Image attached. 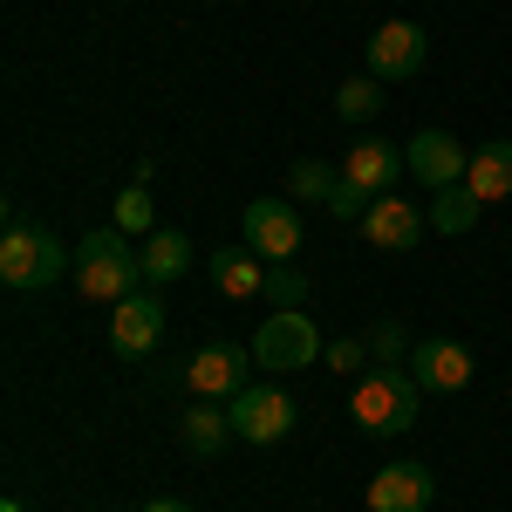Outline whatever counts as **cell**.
<instances>
[{"label":"cell","mask_w":512,"mask_h":512,"mask_svg":"<svg viewBox=\"0 0 512 512\" xmlns=\"http://www.w3.org/2000/svg\"><path fill=\"white\" fill-rule=\"evenodd\" d=\"M424 212H431V233H472V219L478 212H485V205H478V192L472 185H444V192H431V205H424Z\"/></svg>","instance_id":"cell-19"},{"label":"cell","mask_w":512,"mask_h":512,"mask_svg":"<svg viewBox=\"0 0 512 512\" xmlns=\"http://www.w3.org/2000/svg\"><path fill=\"white\" fill-rule=\"evenodd\" d=\"M226 410H233V437H246V444H280L301 417L280 383H246L239 396H226Z\"/></svg>","instance_id":"cell-5"},{"label":"cell","mask_w":512,"mask_h":512,"mask_svg":"<svg viewBox=\"0 0 512 512\" xmlns=\"http://www.w3.org/2000/svg\"><path fill=\"white\" fill-rule=\"evenodd\" d=\"M396 171H410V164H403V144H383V137H362V144H349V158H342V178L362 185L369 198L390 192Z\"/></svg>","instance_id":"cell-14"},{"label":"cell","mask_w":512,"mask_h":512,"mask_svg":"<svg viewBox=\"0 0 512 512\" xmlns=\"http://www.w3.org/2000/svg\"><path fill=\"white\" fill-rule=\"evenodd\" d=\"M465 185L478 192V205H499V198H512V137H499V144H478L472 164H465Z\"/></svg>","instance_id":"cell-16"},{"label":"cell","mask_w":512,"mask_h":512,"mask_svg":"<svg viewBox=\"0 0 512 512\" xmlns=\"http://www.w3.org/2000/svg\"><path fill=\"white\" fill-rule=\"evenodd\" d=\"M424 62H431V35L417 21H383L369 35V76L376 82H410L424 76Z\"/></svg>","instance_id":"cell-6"},{"label":"cell","mask_w":512,"mask_h":512,"mask_svg":"<svg viewBox=\"0 0 512 512\" xmlns=\"http://www.w3.org/2000/svg\"><path fill=\"white\" fill-rule=\"evenodd\" d=\"M185 444H192L198 458H219L233 444V410H219L212 396H198L192 410H185Z\"/></svg>","instance_id":"cell-18"},{"label":"cell","mask_w":512,"mask_h":512,"mask_svg":"<svg viewBox=\"0 0 512 512\" xmlns=\"http://www.w3.org/2000/svg\"><path fill=\"white\" fill-rule=\"evenodd\" d=\"M144 512H192V506H185V499H151Z\"/></svg>","instance_id":"cell-27"},{"label":"cell","mask_w":512,"mask_h":512,"mask_svg":"<svg viewBox=\"0 0 512 512\" xmlns=\"http://www.w3.org/2000/svg\"><path fill=\"white\" fill-rule=\"evenodd\" d=\"M437 499V478L417 465V458H403V465H383V472L369 478V512H424Z\"/></svg>","instance_id":"cell-12"},{"label":"cell","mask_w":512,"mask_h":512,"mask_svg":"<svg viewBox=\"0 0 512 512\" xmlns=\"http://www.w3.org/2000/svg\"><path fill=\"white\" fill-rule=\"evenodd\" d=\"M246 246L260 260H294L301 253V212H294V198H253L246 205Z\"/></svg>","instance_id":"cell-7"},{"label":"cell","mask_w":512,"mask_h":512,"mask_svg":"<svg viewBox=\"0 0 512 512\" xmlns=\"http://www.w3.org/2000/svg\"><path fill=\"white\" fill-rule=\"evenodd\" d=\"M335 110H342L349 123H369L376 110H383V82L376 76H349L342 89H335Z\"/></svg>","instance_id":"cell-23"},{"label":"cell","mask_w":512,"mask_h":512,"mask_svg":"<svg viewBox=\"0 0 512 512\" xmlns=\"http://www.w3.org/2000/svg\"><path fill=\"white\" fill-rule=\"evenodd\" d=\"M424 226H431V212L410 205V198H396V192H383L369 212H362V239L383 246V253H410V246H424Z\"/></svg>","instance_id":"cell-8"},{"label":"cell","mask_w":512,"mask_h":512,"mask_svg":"<svg viewBox=\"0 0 512 512\" xmlns=\"http://www.w3.org/2000/svg\"><path fill=\"white\" fill-rule=\"evenodd\" d=\"M260 301H267V308H308V274H301V267H287V260H274V267H267V287H260Z\"/></svg>","instance_id":"cell-22"},{"label":"cell","mask_w":512,"mask_h":512,"mask_svg":"<svg viewBox=\"0 0 512 512\" xmlns=\"http://www.w3.org/2000/svg\"><path fill=\"white\" fill-rule=\"evenodd\" d=\"M403 164L431 185V192H444V185H465V164H472V151L451 137V130H417L410 144H403Z\"/></svg>","instance_id":"cell-10"},{"label":"cell","mask_w":512,"mask_h":512,"mask_svg":"<svg viewBox=\"0 0 512 512\" xmlns=\"http://www.w3.org/2000/svg\"><path fill=\"white\" fill-rule=\"evenodd\" d=\"M417 403H424V390H417V376H410V369H369V376L355 383V396H349L355 424H362L369 437L410 431V424H417Z\"/></svg>","instance_id":"cell-2"},{"label":"cell","mask_w":512,"mask_h":512,"mask_svg":"<svg viewBox=\"0 0 512 512\" xmlns=\"http://www.w3.org/2000/svg\"><path fill=\"white\" fill-rule=\"evenodd\" d=\"M328 342L315 335V315H301V308H280V315L260 321V335H253V362L260 369H315Z\"/></svg>","instance_id":"cell-4"},{"label":"cell","mask_w":512,"mask_h":512,"mask_svg":"<svg viewBox=\"0 0 512 512\" xmlns=\"http://www.w3.org/2000/svg\"><path fill=\"white\" fill-rule=\"evenodd\" d=\"M137 267H144V280H151V287L178 280L185 267H192V239L178 233V226H158V233H144V246H137Z\"/></svg>","instance_id":"cell-17"},{"label":"cell","mask_w":512,"mask_h":512,"mask_svg":"<svg viewBox=\"0 0 512 512\" xmlns=\"http://www.w3.org/2000/svg\"><path fill=\"white\" fill-rule=\"evenodd\" d=\"M369 205H376V198L362 192V185H349V178L328 192V212H335V219H349V226H362V212H369Z\"/></svg>","instance_id":"cell-25"},{"label":"cell","mask_w":512,"mask_h":512,"mask_svg":"<svg viewBox=\"0 0 512 512\" xmlns=\"http://www.w3.org/2000/svg\"><path fill=\"white\" fill-rule=\"evenodd\" d=\"M342 185V171H328L321 158H301L294 171H287V192H294V205H328V192Z\"/></svg>","instance_id":"cell-20"},{"label":"cell","mask_w":512,"mask_h":512,"mask_svg":"<svg viewBox=\"0 0 512 512\" xmlns=\"http://www.w3.org/2000/svg\"><path fill=\"white\" fill-rule=\"evenodd\" d=\"M335 376H362V362H369V342H328V355H321Z\"/></svg>","instance_id":"cell-26"},{"label":"cell","mask_w":512,"mask_h":512,"mask_svg":"<svg viewBox=\"0 0 512 512\" xmlns=\"http://www.w3.org/2000/svg\"><path fill=\"white\" fill-rule=\"evenodd\" d=\"M62 274H76V253L55 233L21 226V219L0 233V280H7V287H55Z\"/></svg>","instance_id":"cell-3"},{"label":"cell","mask_w":512,"mask_h":512,"mask_svg":"<svg viewBox=\"0 0 512 512\" xmlns=\"http://www.w3.org/2000/svg\"><path fill=\"white\" fill-rule=\"evenodd\" d=\"M158 342H164L158 294H130V301H117V315H110V349H117L123 362H144V355H158Z\"/></svg>","instance_id":"cell-11"},{"label":"cell","mask_w":512,"mask_h":512,"mask_svg":"<svg viewBox=\"0 0 512 512\" xmlns=\"http://www.w3.org/2000/svg\"><path fill=\"white\" fill-rule=\"evenodd\" d=\"M137 280H144V267H137V253H130V233L123 226H96V233L76 246V287L82 301H130L137 294Z\"/></svg>","instance_id":"cell-1"},{"label":"cell","mask_w":512,"mask_h":512,"mask_svg":"<svg viewBox=\"0 0 512 512\" xmlns=\"http://www.w3.org/2000/svg\"><path fill=\"white\" fill-rule=\"evenodd\" d=\"M151 219H158L151 185H123V192H117V226H123V233H158Z\"/></svg>","instance_id":"cell-24"},{"label":"cell","mask_w":512,"mask_h":512,"mask_svg":"<svg viewBox=\"0 0 512 512\" xmlns=\"http://www.w3.org/2000/svg\"><path fill=\"white\" fill-rule=\"evenodd\" d=\"M0 512H21V499H7V506H0Z\"/></svg>","instance_id":"cell-28"},{"label":"cell","mask_w":512,"mask_h":512,"mask_svg":"<svg viewBox=\"0 0 512 512\" xmlns=\"http://www.w3.org/2000/svg\"><path fill=\"white\" fill-rule=\"evenodd\" d=\"M410 349H417V342H410L403 321H376V328H369V362H376V369H410Z\"/></svg>","instance_id":"cell-21"},{"label":"cell","mask_w":512,"mask_h":512,"mask_svg":"<svg viewBox=\"0 0 512 512\" xmlns=\"http://www.w3.org/2000/svg\"><path fill=\"white\" fill-rule=\"evenodd\" d=\"M205 267H212V287H219L226 301H253V294L267 287V267H274V260H260L253 246H219Z\"/></svg>","instance_id":"cell-15"},{"label":"cell","mask_w":512,"mask_h":512,"mask_svg":"<svg viewBox=\"0 0 512 512\" xmlns=\"http://www.w3.org/2000/svg\"><path fill=\"white\" fill-rule=\"evenodd\" d=\"M246 369H253V349H239V342H205V349L185 362V383L192 396H239L246 390Z\"/></svg>","instance_id":"cell-9"},{"label":"cell","mask_w":512,"mask_h":512,"mask_svg":"<svg viewBox=\"0 0 512 512\" xmlns=\"http://www.w3.org/2000/svg\"><path fill=\"white\" fill-rule=\"evenodd\" d=\"M410 376H417V390H437V396L465 390V383H472V349L431 335V342H417V349H410Z\"/></svg>","instance_id":"cell-13"}]
</instances>
